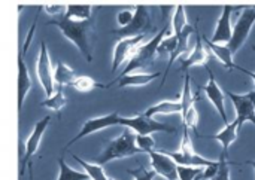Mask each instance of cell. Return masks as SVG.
Instances as JSON below:
<instances>
[{
    "label": "cell",
    "instance_id": "cell-24",
    "mask_svg": "<svg viewBox=\"0 0 255 180\" xmlns=\"http://www.w3.org/2000/svg\"><path fill=\"white\" fill-rule=\"evenodd\" d=\"M57 180H90L85 172H78L72 169L64 158H58V178Z\"/></svg>",
    "mask_w": 255,
    "mask_h": 180
},
{
    "label": "cell",
    "instance_id": "cell-2",
    "mask_svg": "<svg viewBox=\"0 0 255 180\" xmlns=\"http://www.w3.org/2000/svg\"><path fill=\"white\" fill-rule=\"evenodd\" d=\"M136 154H140V151L136 146V134L128 128H124L120 137L111 140L105 146V149L97 157H94V164L103 166L111 161L134 157Z\"/></svg>",
    "mask_w": 255,
    "mask_h": 180
},
{
    "label": "cell",
    "instance_id": "cell-31",
    "mask_svg": "<svg viewBox=\"0 0 255 180\" xmlns=\"http://www.w3.org/2000/svg\"><path fill=\"white\" fill-rule=\"evenodd\" d=\"M136 146L140 152L149 154L155 148V140L151 136H137L136 134Z\"/></svg>",
    "mask_w": 255,
    "mask_h": 180
},
{
    "label": "cell",
    "instance_id": "cell-19",
    "mask_svg": "<svg viewBox=\"0 0 255 180\" xmlns=\"http://www.w3.org/2000/svg\"><path fill=\"white\" fill-rule=\"evenodd\" d=\"M202 42H203V45H205V48L211 52V55L212 57H217V60L218 61H221L229 70H232V69H235L236 67V64L233 63V55L230 54V51H229V48H227V45L224 46V45H217V43H212L205 34L202 36Z\"/></svg>",
    "mask_w": 255,
    "mask_h": 180
},
{
    "label": "cell",
    "instance_id": "cell-16",
    "mask_svg": "<svg viewBox=\"0 0 255 180\" xmlns=\"http://www.w3.org/2000/svg\"><path fill=\"white\" fill-rule=\"evenodd\" d=\"M211 52L205 48L203 42H202V37L197 36V40H196V46L193 48V51H190L185 57H182L181 60V69L187 73V70L193 66H203L205 69L209 67L208 66V61L211 60Z\"/></svg>",
    "mask_w": 255,
    "mask_h": 180
},
{
    "label": "cell",
    "instance_id": "cell-10",
    "mask_svg": "<svg viewBox=\"0 0 255 180\" xmlns=\"http://www.w3.org/2000/svg\"><path fill=\"white\" fill-rule=\"evenodd\" d=\"M49 122H51V116L46 115L43 116L40 121L36 122V125L33 127V131L31 134L27 137L25 140V148H24V155L19 161V166H21V170H19V175L22 176L24 175V170L27 167V164L31 161V158L34 157V154L37 152L39 146H40V142H42V137L45 136L48 127H49Z\"/></svg>",
    "mask_w": 255,
    "mask_h": 180
},
{
    "label": "cell",
    "instance_id": "cell-33",
    "mask_svg": "<svg viewBox=\"0 0 255 180\" xmlns=\"http://www.w3.org/2000/svg\"><path fill=\"white\" fill-rule=\"evenodd\" d=\"M128 173L134 178V180H154L155 176L152 170H146L143 167H139L137 170H128Z\"/></svg>",
    "mask_w": 255,
    "mask_h": 180
},
{
    "label": "cell",
    "instance_id": "cell-5",
    "mask_svg": "<svg viewBox=\"0 0 255 180\" xmlns=\"http://www.w3.org/2000/svg\"><path fill=\"white\" fill-rule=\"evenodd\" d=\"M121 127L128 128L130 131L136 133L137 136H151L154 133H169V134H175L176 128L170 127L167 124H161L152 118L142 115H136V116H121Z\"/></svg>",
    "mask_w": 255,
    "mask_h": 180
},
{
    "label": "cell",
    "instance_id": "cell-12",
    "mask_svg": "<svg viewBox=\"0 0 255 180\" xmlns=\"http://www.w3.org/2000/svg\"><path fill=\"white\" fill-rule=\"evenodd\" d=\"M146 34H140V36H134V37H124L120 39L114 48V57H112V67L111 72L115 73L121 64H124L127 60H130L134 52L137 51V48L143 43Z\"/></svg>",
    "mask_w": 255,
    "mask_h": 180
},
{
    "label": "cell",
    "instance_id": "cell-40",
    "mask_svg": "<svg viewBox=\"0 0 255 180\" xmlns=\"http://www.w3.org/2000/svg\"><path fill=\"white\" fill-rule=\"evenodd\" d=\"M108 180H115V179H112V178H108Z\"/></svg>",
    "mask_w": 255,
    "mask_h": 180
},
{
    "label": "cell",
    "instance_id": "cell-30",
    "mask_svg": "<svg viewBox=\"0 0 255 180\" xmlns=\"http://www.w3.org/2000/svg\"><path fill=\"white\" fill-rule=\"evenodd\" d=\"M202 172H203L202 167H185V166H178V179L197 180V178L202 175Z\"/></svg>",
    "mask_w": 255,
    "mask_h": 180
},
{
    "label": "cell",
    "instance_id": "cell-17",
    "mask_svg": "<svg viewBox=\"0 0 255 180\" xmlns=\"http://www.w3.org/2000/svg\"><path fill=\"white\" fill-rule=\"evenodd\" d=\"M235 7L233 6H224L223 7V12H221V16L218 19V24H217V28H215V33L211 39L212 43H229L230 39H232V34H233V28H232V13H233Z\"/></svg>",
    "mask_w": 255,
    "mask_h": 180
},
{
    "label": "cell",
    "instance_id": "cell-23",
    "mask_svg": "<svg viewBox=\"0 0 255 180\" xmlns=\"http://www.w3.org/2000/svg\"><path fill=\"white\" fill-rule=\"evenodd\" d=\"M93 7L90 4H69L66 6L64 16L73 21H88L91 19Z\"/></svg>",
    "mask_w": 255,
    "mask_h": 180
},
{
    "label": "cell",
    "instance_id": "cell-38",
    "mask_svg": "<svg viewBox=\"0 0 255 180\" xmlns=\"http://www.w3.org/2000/svg\"><path fill=\"white\" fill-rule=\"evenodd\" d=\"M248 164H251V166H253V167H254V170H255V161H250V163H248Z\"/></svg>",
    "mask_w": 255,
    "mask_h": 180
},
{
    "label": "cell",
    "instance_id": "cell-14",
    "mask_svg": "<svg viewBox=\"0 0 255 180\" xmlns=\"http://www.w3.org/2000/svg\"><path fill=\"white\" fill-rule=\"evenodd\" d=\"M148 155L151 158V167L155 175L167 180H179L178 164L169 155H166L163 151H151Z\"/></svg>",
    "mask_w": 255,
    "mask_h": 180
},
{
    "label": "cell",
    "instance_id": "cell-37",
    "mask_svg": "<svg viewBox=\"0 0 255 180\" xmlns=\"http://www.w3.org/2000/svg\"><path fill=\"white\" fill-rule=\"evenodd\" d=\"M235 69H238L239 72H242V73H245V75H248L253 81H254V84H255V73L254 72H250V70H247V69H244V67H241V66H236Z\"/></svg>",
    "mask_w": 255,
    "mask_h": 180
},
{
    "label": "cell",
    "instance_id": "cell-36",
    "mask_svg": "<svg viewBox=\"0 0 255 180\" xmlns=\"http://www.w3.org/2000/svg\"><path fill=\"white\" fill-rule=\"evenodd\" d=\"M45 12L48 15H51L52 19L54 18H60V16H64L66 6H63V4H48V6H45Z\"/></svg>",
    "mask_w": 255,
    "mask_h": 180
},
{
    "label": "cell",
    "instance_id": "cell-27",
    "mask_svg": "<svg viewBox=\"0 0 255 180\" xmlns=\"http://www.w3.org/2000/svg\"><path fill=\"white\" fill-rule=\"evenodd\" d=\"M70 87L75 88L76 91H81V92H90V91H93V90H96V88H106V85H102V84H99L97 81H94L93 78H90V76H82V75H78V76L73 79V82H72Z\"/></svg>",
    "mask_w": 255,
    "mask_h": 180
},
{
    "label": "cell",
    "instance_id": "cell-1",
    "mask_svg": "<svg viewBox=\"0 0 255 180\" xmlns=\"http://www.w3.org/2000/svg\"><path fill=\"white\" fill-rule=\"evenodd\" d=\"M46 24L49 25H55L63 36L70 40L78 49L79 52L87 58V61H93V52H91V45L88 40V33L93 28V19L88 21H73L69 19L66 16H60V18H54L49 19Z\"/></svg>",
    "mask_w": 255,
    "mask_h": 180
},
{
    "label": "cell",
    "instance_id": "cell-4",
    "mask_svg": "<svg viewBox=\"0 0 255 180\" xmlns=\"http://www.w3.org/2000/svg\"><path fill=\"white\" fill-rule=\"evenodd\" d=\"M166 155H169L178 166H185V167H209L214 161L206 160L203 157H200L193 146L191 137H190V131L188 128H184V134H182V142H181V148L178 152H169V151H163Z\"/></svg>",
    "mask_w": 255,
    "mask_h": 180
},
{
    "label": "cell",
    "instance_id": "cell-15",
    "mask_svg": "<svg viewBox=\"0 0 255 180\" xmlns=\"http://www.w3.org/2000/svg\"><path fill=\"white\" fill-rule=\"evenodd\" d=\"M208 73H209V82L202 88L203 92L206 94V97L209 98V101L214 104L215 110L218 112V115L221 116L224 125L229 124V118H227V112H226V104H224V91L218 87L217 79L212 73V70L209 67H206Z\"/></svg>",
    "mask_w": 255,
    "mask_h": 180
},
{
    "label": "cell",
    "instance_id": "cell-13",
    "mask_svg": "<svg viewBox=\"0 0 255 180\" xmlns=\"http://www.w3.org/2000/svg\"><path fill=\"white\" fill-rule=\"evenodd\" d=\"M28 43H24V49L19 52L18 55V78H16V98H18V113H21L22 106H24V100L31 88V78L28 75V69L24 60V55L28 49Z\"/></svg>",
    "mask_w": 255,
    "mask_h": 180
},
{
    "label": "cell",
    "instance_id": "cell-8",
    "mask_svg": "<svg viewBox=\"0 0 255 180\" xmlns=\"http://www.w3.org/2000/svg\"><path fill=\"white\" fill-rule=\"evenodd\" d=\"M255 24V6H250V7H245L244 12L241 13L235 28H233V34H232V39L230 42L227 43V48L230 51V54H236L239 51V48L247 42L250 33H251V28L254 27Z\"/></svg>",
    "mask_w": 255,
    "mask_h": 180
},
{
    "label": "cell",
    "instance_id": "cell-39",
    "mask_svg": "<svg viewBox=\"0 0 255 180\" xmlns=\"http://www.w3.org/2000/svg\"><path fill=\"white\" fill-rule=\"evenodd\" d=\"M251 48H253V51H254V52H255V45H253V46H251Z\"/></svg>",
    "mask_w": 255,
    "mask_h": 180
},
{
    "label": "cell",
    "instance_id": "cell-9",
    "mask_svg": "<svg viewBox=\"0 0 255 180\" xmlns=\"http://www.w3.org/2000/svg\"><path fill=\"white\" fill-rule=\"evenodd\" d=\"M152 28V21H151V13L149 9L146 6H137L134 13H133V19L131 22L124 27V28H118V30H112V34L124 39V37H134V36H140V34H146L149 30Z\"/></svg>",
    "mask_w": 255,
    "mask_h": 180
},
{
    "label": "cell",
    "instance_id": "cell-21",
    "mask_svg": "<svg viewBox=\"0 0 255 180\" xmlns=\"http://www.w3.org/2000/svg\"><path fill=\"white\" fill-rule=\"evenodd\" d=\"M76 76L78 73L63 61H57V64L54 66V84L57 85V88L70 87Z\"/></svg>",
    "mask_w": 255,
    "mask_h": 180
},
{
    "label": "cell",
    "instance_id": "cell-28",
    "mask_svg": "<svg viewBox=\"0 0 255 180\" xmlns=\"http://www.w3.org/2000/svg\"><path fill=\"white\" fill-rule=\"evenodd\" d=\"M188 22H187V16H185V10H184V7L182 6H178L176 7V10H175V13H173V18H172V28H173V34L178 37L181 33H182V30L185 28V25H187Z\"/></svg>",
    "mask_w": 255,
    "mask_h": 180
},
{
    "label": "cell",
    "instance_id": "cell-29",
    "mask_svg": "<svg viewBox=\"0 0 255 180\" xmlns=\"http://www.w3.org/2000/svg\"><path fill=\"white\" fill-rule=\"evenodd\" d=\"M176 46H178V37L175 34H169L167 37H164L161 40V43L158 45V49H157V55L160 54H169V57L176 51Z\"/></svg>",
    "mask_w": 255,
    "mask_h": 180
},
{
    "label": "cell",
    "instance_id": "cell-7",
    "mask_svg": "<svg viewBox=\"0 0 255 180\" xmlns=\"http://www.w3.org/2000/svg\"><path fill=\"white\" fill-rule=\"evenodd\" d=\"M36 78L45 92L46 97H51L55 92V84H54V67L51 64L49 52L46 48V43L40 42V49L36 61Z\"/></svg>",
    "mask_w": 255,
    "mask_h": 180
},
{
    "label": "cell",
    "instance_id": "cell-34",
    "mask_svg": "<svg viewBox=\"0 0 255 180\" xmlns=\"http://www.w3.org/2000/svg\"><path fill=\"white\" fill-rule=\"evenodd\" d=\"M133 13H134V12H131L130 9H124V10H120V12H118V15H117V22H118L120 28H124V27H127V25L131 22Z\"/></svg>",
    "mask_w": 255,
    "mask_h": 180
},
{
    "label": "cell",
    "instance_id": "cell-3",
    "mask_svg": "<svg viewBox=\"0 0 255 180\" xmlns=\"http://www.w3.org/2000/svg\"><path fill=\"white\" fill-rule=\"evenodd\" d=\"M167 33H169V27L164 25L163 30L158 31L149 42L142 43V45L137 48V51L134 52V55L128 60L126 69L121 72V75H120L118 78L126 76V75H128V73H133V72L137 70V69H146V67L152 66L154 61H155V57H157L158 45L161 43V40L166 37Z\"/></svg>",
    "mask_w": 255,
    "mask_h": 180
},
{
    "label": "cell",
    "instance_id": "cell-18",
    "mask_svg": "<svg viewBox=\"0 0 255 180\" xmlns=\"http://www.w3.org/2000/svg\"><path fill=\"white\" fill-rule=\"evenodd\" d=\"M157 78H160V73H128L126 76L117 78L114 82H111L109 85H106V88L112 87L115 82L118 84L120 88H127V87H143L151 84L152 81H155Z\"/></svg>",
    "mask_w": 255,
    "mask_h": 180
},
{
    "label": "cell",
    "instance_id": "cell-6",
    "mask_svg": "<svg viewBox=\"0 0 255 180\" xmlns=\"http://www.w3.org/2000/svg\"><path fill=\"white\" fill-rule=\"evenodd\" d=\"M121 127V115L117 113V112H112L109 115H103V116H97V118H91L88 121L84 122V125L81 127L79 133L67 142V145L64 146V149L70 148L72 145H75L76 142L82 140L84 137H88L94 133H99V131H103L106 128H112V127Z\"/></svg>",
    "mask_w": 255,
    "mask_h": 180
},
{
    "label": "cell",
    "instance_id": "cell-22",
    "mask_svg": "<svg viewBox=\"0 0 255 180\" xmlns=\"http://www.w3.org/2000/svg\"><path fill=\"white\" fill-rule=\"evenodd\" d=\"M182 112V106H181V101H161V103H157L154 106H151L149 109L145 110V116L148 118H152V116H157V115H175V113H181Z\"/></svg>",
    "mask_w": 255,
    "mask_h": 180
},
{
    "label": "cell",
    "instance_id": "cell-32",
    "mask_svg": "<svg viewBox=\"0 0 255 180\" xmlns=\"http://www.w3.org/2000/svg\"><path fill=\"white\" fill-rule=\"evenodd\" d=\"M218 161H220V169H218L217 175L211 180H230V166L227 163V157L224 154H221Z\"/></svg>",
    "mask_w": 255,
    "mask_h": 180
},
{
    "label": "cell",
    "instance_id": "cell-35",
    "mask_svg": "<svg viewBox=\"0 0 255 180\" xmlns=\"http://www.w3.org/2000/svg\"><path fill=\"white\" fill-rule=\"evenodd\" d=\"M220 169V161H214L209 167H205V170L202 172V175L197 178V180H211L218 172Z\"/></svg>",
    "mask_w": 255,
    "mask_h": 180
},
{
    "label": "cell",
    "instance_id": "cell-20",
    "mask_svg": "<svg viewBox=\"0 0 255 180\" xmlns=\"http://www.w3.org/2000/svg\"><path fill=\"white\" fill-rule=\"evenodd\" d=\"M239 130H241L239 124H238L236 121H233V122H229L227 125H224V128H223L218 134H215V136L211 137V139L218 140V142L221 143V146H223V154H224L226 157H227V154H229L230 146L235 143Z\"/></svg>",
    "mask_w": 255,
    "mask_h": 180
},
{
    "label": "cell",
    "instance_id": "cell-11",
    "mask_svg": "<svg viewBox=\"0 0 255 180\" xmlns=\"http://www.w3.org/2000/svg\"><path fill=\"white\" fill-rule=\"evenodd\" d=\"M229 98L232 100L235 109H236V122L239 124V127H242L245 122H253L255 125V90L242 95V94H236L232 91H224Z\"/></svg>",
    "mask_w": 255,
    "mask_h": 180
},
{
    "label": "cell",
    "instance_id": "cell-26",
    "mask_svg": "<svg viewBox=\"0 0 255 180\" xmlns=\"http://www.w3.org/2000/svg\"><path fill=\"white\" fill-rule=\"evenodd\" d=\"M73 160L81 164V167L84 169V172L87 173V176L90 178V180H108V176L103 170L102 166L99 164H94V163H88V161H84L82 158L76 157V155H72Z\"/></svg>",
    "mask_w": 255,
    "mask_h": 180
},
{
    "label": "cell",
    "instance_id": "cell-25",
    "mask_svg": "<svg viewBox=\"0 0 255 180\" xmlns=\"http://www.w3.org/2000/svg\"><path fill=\"white\" fill-rule=\"evenodd\" d=\"M67 104V98L63 92V88H57L55 92L51 95V97H46L43 101H40V106L48 109V110H52V112H60L64 106Z\"/></svg>",
    "mask_w": 255,
    "mask_h": 180
}]
</instances>
